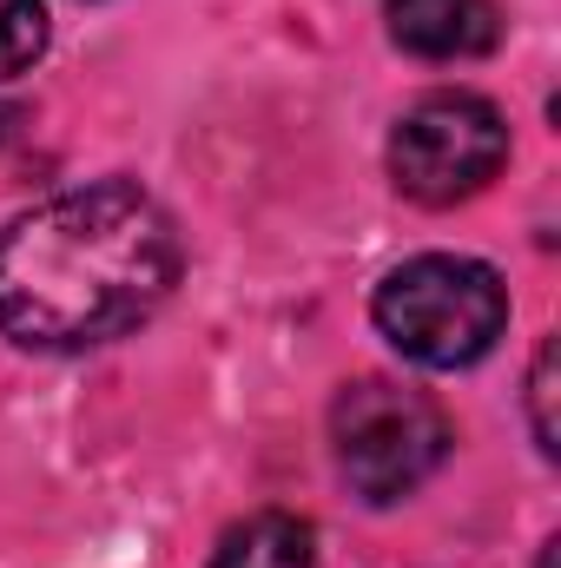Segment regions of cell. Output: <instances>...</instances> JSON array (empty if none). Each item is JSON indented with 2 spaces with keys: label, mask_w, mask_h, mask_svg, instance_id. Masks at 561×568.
<instances>
[{
  "label": "cell",
  "mask_w": 561,
  "mask_h": 568,
  "mask_svg": "<svg viewBox=\"0 0 561 568\" xmlns=\"http://www.w3.org/2000/svg\"><path fill=\"white\" fill-rule=\"evenodd\" d=\"M185 239L140 179L40 199L0 232V331L27 351H93L172 297Z\"/></svg>",
  "instance_id": "1"
},
{
  "label": "cell",
  "mask_w": 561,
  "mask_h": 568,
  "mask_svg": "<svg viewBox=\"0 0 561 568\" xmlns=\"http://www.w3.org/2000/svg\"><path fill=\"white\" fill-rule=\"evenodd\" d=\"M370 317L410 364L462 371V364L489 357L496 337L509 331V284L482 258L422 252V258H404L377 284Z\"/></svg>",
  "instance_id": "2"
},
{
  "label": "cell",
  "mask_w": 561,
  "mask_h": 568,
  "mask_svg": "<svg viewBox=\"0 0 561 568\" xmlns=\"http://www.w3.org/2000/svg\"><path fill=\"white\" fill-rule=\"evenodd\" d=\"M449 417L429 390H410L397 377H357L330 404V449L344 483L364 503H404L442 469L449 456Z\"/></svg>",
  "instance_id": "3"
},
{
  "label": "cell",
  "mask_w": 561,
  "mask_h": 568,
  "mask_svg": "<svg viewBox=\"0 0 561 568\" xmlns=\"http://www.w3.org/2000/svg\"><path fill=\"white\" fill-rule=\"evenodd\" d=\"M509 159V126L482 93H422L390 126V179L417 205L476 199Z\"/></svg>",
  "instance_id": "4"
},
{
  "label": "cell",
  "mask_w": 561,
  "mask_h": 568,
  "mask_svg": "<svg viewBox=\"0 0 561 568\" xmlns=\"http://www.w3.org/2000/svg\"><path fill=\"white\" fill-rule=\"evenodd\" d=\"M390 40L417 60H476L502 40L496 0H384Z\"/></svg>",
  "instance_id": "5"
},
{
  "label": "cell",
  "mask_w": 561,
  "mask_h": 568,
  "mask_svg": "<svg viewBox=\"0 0 561 568\" xmlns=\"http://www.w3.org/2000/svg\"><path fill=\"white\" fill-rule=\"evenodd\" d=\"M212 568H317V536H310V523L272 509V516L238 523V529L218 542Z\"/></svg>",
  "instance_id": "6"
},
{
  "label": "cell",
  "mask_w": 561,
  "mask_h": 568,
  "mask_svg": "<svg viewBox=\"0 0 561 568\" xmlns=\"http://www.w3.org/2000/svg\"><path fill=\"white\" fill-rule=\"evenodd\" d=\"M47 53V7L40 0H0V80H20Z\"/></svg>",
  "instance_id": "7"
},
{
  "label": "cell",
  "mask_w": 561,
  "mask_h": 568,
  "mask_svg": "<svg viewBox=\"0 0 561 568\" xmlns=\"http://www.w3.org/2000/svg\"><path fill=\"white\" fill-rule=\"evenodd\" d=\"M529 410H536V443H542V456H555V337L536 351V371H529Z\"/></svg>",
  "instance_id": "8"
},
{
  "label": "cell",
  "mask_w": 561,
  "mask_h": 568,
  "mask_svg": "<svg viewBox=\"0 0 561 568\" xmlns=\"http://www.w3.org/2000/svg\"><path fill=\"white\" fill-rule=\"evenodd\" d=\"M542 568H555V542H549V549H542Z\"/></svg>",
  "instance_id": "9"
}]
</instances>
